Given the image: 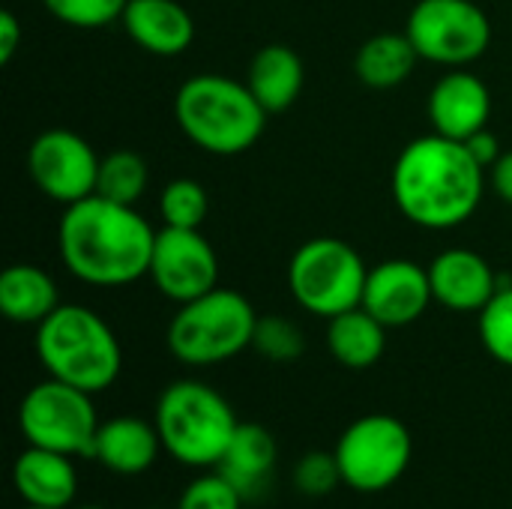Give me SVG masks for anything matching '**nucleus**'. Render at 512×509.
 I'll return each mask as SVG.
<instances>
[{
    "mask_svg": "<svg viewBox=\"0 0 512 509\" xmlns=\"http://www.w3.org/2000/svg\"><path fill=\"white\" fill-rule=\"evenodd\" d=\"M486 168L471 156L465 141L429 132L399 153L390 192L399 213L426 231H453L483 204Z\"/></svg>",
    "mask_w": 512,
    "mask_h": 509,
    "instance_id": "f257e3e1",
    "label": "nucleus"
},
{
    "mask_svg": "<svg viewBox=\"0 0 512 509\" xmlns=\"http://www.w3.org/2000/svg\"><path fill=\"white\" fill-rule=\"evenodd\" d=\"M156 231L129 204L90 195L63 207L57 252L63 267L84 285L123 288L150 273Z\"/></svg>",
    "mask_w": 512,
    "mask_h": 509,
    "instance_id": "f03ea898",
    "label": "nucleus"
},
{
    "mask_svg": "<svg viewBox=\"0 0 512 509\" xmlns=\"http://www.w3.org/2000/svg\"><path fill=\"white\" fill-rule=\"evenodd\" d=\"M174 117L180 132L213 156H240L267 129V111L246 81L219 72H201L183 81L174 96Z\"/></svg>",
    "mask_w": 512,
    "mask_h": 509,
    "instance_id": "7ed1b4c3",
    "label": "nucleus"
},
{
    "mask_svg": "<svg viewBox=\"0 0 512 509\" xmlns=\"http://www.w3.org/2000/svg\"><path fill=\"white\" fill-rule=\"evenodd\" d=\"M33 345L48 378L66 381L93 396L108 390L123 369L120 339L108 321L78 303H60L36 327Z\"/></svg>",
    "mask_w": 512,
    "mask_h": 509,
    "instance_id": "20e7f679",
    "label": "nucleus"
},
{
    "mask_svg": "<svg viewBox=\"0 0 512 509\" xmlns=\"http://www.w3.org/2000/svg\"><path fill=\"white\" fill-rule=\"evenodd\" d=\"M162 450L186 468H219L240 420L228 399L204 381H174L153 411Z\"/></svg>",
    "mask_w": 512,
    "mask_h": 509,
    "instance_id": "39448f33",
    "label": "nucleus"
},
{
    "mask_svg": "<svg viewBox=\"0 0 512 509\" xmlns=\"http://www.w3.org/2000/svg\"><path fill=\"white\" fill-rule=\"evenodd\" d=\"M258 312L234 288H213L183 306L168 324V351L186 366H219L252 348Z\"/></svg>",
    "mask_w": 512,
    "mask_h": 509,
    "instance_id": "423d86ee",
    "label": "nucleus"
},
{
    "mask_svg": "<svg viewBox=\"0 0 512 509\" xmlns=\"http://www.w3.org/2000/svg\"><path fill=\"white\" fill-rule=\"evenodd\" d=\"M366 276L363 255L339 237H312L288 261L291 297L324 321L363 306Z\"/></svg>",
    "mask_w": 512,
    "mask_h": 509,
    "instance_id": "0eeeda50",
    "label": "nucleus"
},
{
    "mask_svg": "<svg viewBox=\"0 0 512 509\" xmlns=\"http://www.w3.org/2000/svg\"><path fill=\"white\" fill-rule=\"evenodd\" d=\"M333 453L348 489L378 495L405 477L414 456V438L399 417L366 414L339 435Z\"/></svg>",
    "mask_w": 512,
    "mask_h": 509,
    "instance_id": "6e6552de",
    "label": "nucleus"
},
{
    "mask_svg": "<svg viewBox=\"0 0 512 509\" xmlns=\"http://www.w3.org/2000/svg\"><path fill=\"white\" fill-rule=\"evenodd\" d=\"M18 429L30 447L66 453L72 459H90L99 429L93 393L57 378H45L24 393L18 405Z\"/></svg>",
    "mask_w": 512,
    "mask_h": 509,
    "instance_id": "1a4fd4ad",
    "label": "nucleus"
},
{
    "mask_svg": "<svg viewBox=\"0 0 512 509\" xmlns=\"http://www.w3.org/2000/svg\"><path fill=\"white\" fill-rule=\"evenodd\" d=\"M405 33L420 60L465 69L489 51L492 24L474 0H417Z\"/></svg>",
    "mask_w": 512,
    "mask_h": 509,
    "instance_id": "9d476101",
    "label": "nucleus"
},
{
    "mask_svg": "<svg viewBox=\"0 0 512 509\" xmlns=\"http://www.w3.org/2000/svg\"><path fill=\"white\" fill-rule=\"evenodd\" d=\"M99 162L90 141L72 129H48L33 138L27 150V171L42 195L69 207L96 195Z\"/></svg>",
    "mask_w": 512,
    "mask_h": 509,
    "instance_id": "9b49d317",
    "label": "nucleus"
},
{
    "mask_svg": "<svg viewBox=\"0 0 512 509\" xmlns=\"http://www.w3.org/2000/svg\"><path fill=\"white\" fill-rule=\"evenodd\" d=\"M147 276L165 300L183 306L219 285V255L201 228L165 225L156 231Z\"/></svg>",
    "mask_w": 512,
    "mask_h": 509,
    "instance_id": "f8f14e48",
    "label": "nucleus"
},
{
    "mask_svg": "<svg viewBox=\"0 0 512 509\" xmlns=\"http://www.w3.org/2000/svg\"><path fill=\"white\" fill-rule=\"evenodd\" d=\"M432 303L435 297L429 267L408 258H390L369 267L363 309L372 312L387 330L420 321Z\"/></svg>",
    "mask_w": 512,
    "mask_h": 509,
    "instance_id": "ddd939ff",
    "label": "nucleus"
},
{
    "mask_svg": "<svg viewBox=\"0 0 512 509\" xmlns=\"http://www.w3.org/2000/svg\"><path fill=\"white\" fill-rule=\"evenodd\" d=\"M426 111L438 135L468 141L471 135L486 129L492 117V93L480 75L468 72V66L450 69L429 90Z\"/></svg>",
    "mask_w": 512,
    "mask_h": 509,
    "instance_id": "4468645a",
    "label": "nucleus"
},
{
    "mask_svg": "<svg viewBox=\"0 0 512 509\" xmlns=\"http://www.w3.org/2000/svg\"><path fill=\"white\" fill-rule=\"evenodd\" d=\"M432 297L450 312H483V306L501 288L492 264L474 249H444L429 264Z\"/></svg>",
    "mask_w": 512,
    "mask_h": 509,
    "instance_id": "2eb2a0df",
    "label": "nucleus"
},
{
    "mask_svg": "<svg viewBox=\"0 0 512 509\" xmlns=\"http://www.w3.org/2000/svg\"><path fill=\"white\" fill-rule=\"evenodd\" d=\"M159 453L162 438L156 432V423L123 414L99 423L90 459H96L105 471L117 477H141L156 465Z\"/></svg>",
    "mask_w": 512,
    "mask_h": 509,
    "instance_id": "dca6fc26",
    "label": "nucleus"
},
{
    "mask_svg": "<svg viewBox=\"0 0 512 509\" xmlns=\"http://www.w3.org/2000/svg\"><path fill=\"white\" fill-rule=\"evenodd\" d=\"M120 24L138 48L156 57H177L195 42V18L180 0H129Z\"/></svg>",
    "mask_w": 512,
    "mask_h": 509,
    "instance_id": "f3484780",
    "label": "nucleus"
},
{
    "mask_svg": "<svg viewBox=\"0 0 512 509\" xmlns=\"http://www.w3.org/2000/svg\"><path fill=\"white\" fill-rule=\"evenodd\" d=\"M12 486L30 507L69 509L78 495L75 459L27 444V450L12 465Z\"/></svg>",
    "mask_w": 512,
    "mask_h": 509,
    "instance_id": "a211bd4d",
    "label": "nucleus"
},
{
    "mask_svg": "<svg viewBox=\"0 0 512 509\" xmlns=\"http://www.w3.org/2000/svg\"><path fill=\"white\" fill-rule=\"evenodd\" d=\"M303 81H306V69L291 45L282 42L264 45L249 60L246 87L252 90V96L261 102L267 114L288 111L303 93Z\"/></svg>",
    "mask_w": 512,
    "mask_h": 509,
    "instance_id": "6ab92c4d",
    "label": "nucleus"
},
{
    "mask_svg": "<svg viewBox=\"0 0 512 509\" xmlns=\"http://www.w3.org/2000/svg\"><path fill=\"white\" fill-rule=\"evenodd\" d=\"M276 459L279 450L273 435L261 423H240L216 471H222L249 501L267 492L276 471Z\"/></svg>",
    "mask_w": 512,
    "mask_h": 509,
    "instance_id": "aec40b11",
    "label": "nucleus"
},
{
    "mask_svg": "<svg viewBox=\"0 0 512 509\" xmlns=\"http://www.w3.org/2000/svg\"><path fill=\"white\" fill-rule=\"evenodd\" d=\"M60 306L57 282L36 264H12L0 273V312L12 324L39 327Z\"/></svg>",
    "mask_w": 512,
    "mask_h": 509,
    "instance_id": "412c9836",
    "label": "nucleus"
},
{
    "mask_svg": "<svg viewBox=\"0 0 512 509\" xmlns=\"http://www.w3.org/2000/svg\"><path fill=\"white\" fill-rule=\"evenodd\" d=\"M327 351L345 369H372L387 351V327L363 306L327 321Z\"/></svg>",
    "mask_w": 512,
    "mask_h": 509,
    "instance_id": "4be33fe9",
    "label": "nucleus"
},
{
    "mask_svg": "<svg viewBox=\"0 0 512 509\" xmlns=\"http://www.w3.org/2000/svg\"><path fill=\"white\" fill-rule=\"evenodd\" d=\"M417 60L420 54L411 45L408 33H375L360 45L354 57V72L372 90H393L411 78Z\"/></svg>",
    "mask_w": 512,
    "mask_h": 509,
    "instance_id": "5701e85b",
    "label": "nucleus"
},
{
    "mask_svg": "<svg viewBox=\"0 0 512 509\" xmlns=\"http://www.w3.org/2000/svg\"><path fill=\"white\" fill-rule=\"evenodd\" d=\"M150 183V168L147 159L135 150H111L99 162V180H96V195L129 204L135 207L141 195L147 192Z\"/></svg>",
    "mask_w": 512,
    "mask_h": 509,
    "instance_id": "b1692460",
    "label": "nucleus"
},
{
    "mask_svg": "<svg viewBox=\"0 0 512 509\" xmlns=\"http://www.w3.org/2000/svg\"><path fill=\"white\" fill-rule=\"evenodd\" d=\"M207 213H210V198L198 180L177 177L159 192V216L171 228H201Z\"/></svg>",
    "mask_w": 512,
    "mask_h": 509,
    "instance_id": "393cba45",
    "label": "nucleus"
},
{
    "mask_svg": "<svg viewBox=\"0 0 512 509\" xmlns=\"http://www.w3.org/2000/svg\"><path fill=\"white\" fill-rule=\"evenodd\" d=\"M480 342L498 363L512 369V285H501L480 312Z\"/></svg>",
    "mask_w": 512,
    "mask_h": 509,
    "instance_id": "a878e982",
    "label": "nucleus"
},
{
    "mask_svg": "<svg viewBox=\"0 0 512 509\" xmlns=\"http://www.w3.org/2000/svg\"><path fill=\"white\" fill-rule=\"evenodd\" d=\"M252 348L273 363H294L306 351V336L294 321L282 315H258Z\"/></svg>",
    "mask_w": 512,
    "mask_h": 509,
    "instance_id": "bb28decb",
    "label": "nucleus"
},
{
    "mask_svg": "<svg viewBox=\"0 0 512 509\" xmlns=\"http://www.w3.org/2000/svg\"><path fill=\"white\" fill-rule=\"evenodd\" d=\"M129 0H42V6L63 24L93 30L108 27L123 18Z\"/></svg>",
    "mask_w": 512,
    "mask_h": 509,
    "instance_id": "cd10ccee",
    "label": "nucleus"
},
{
    "mask_svg": "<svg viewBox=\"0 0 512 509\" xmlns=\"http://www.w3.org/2000/svg\"><path fill=\"white\" fill-rule=\"evenodd\" d=\"M294 489L303 495V498H327L336 492V486H345L342 483V471H339V462H336V453H306L297 465H294Z\"/></svg>",
    "mask_w": 512,
    "mask_h": 509,
    "instance_id": "c85d7f7f",
    "label": "nucleus"
},
{
    "mask_svg": "<svg viewBox=\"0 0 512 509\" xmlns=\"http://www.w3.org/2000/svg\"><path fill=\"white\" fill-rule=\"evenodd\" d=\"M243 504L246 498L237 492V486L222 471H210L183 489L177 509H243Z\"/></svg>",
    "mask_w": 512,
    "mask_h": 509,
    "instance_id": "c756f323",
    "label": "nucleus"
},
{
    "mask_svg": "<svg viewBox=\"0 0 512 509\" xmlns=\"http://www.w3.org/2000/svg\"><path fill=\"white\" fill-rule=\"evenodd\" d=\"M465 147L471 150V156H474L486 171H489V168L501 159V153H504V150H501V141L495 138V132H489V126L480 129L477 135H471V138L465 141Z\"/></svg>",
    "mask_w": 512,
    "mask_h": 509,
    "instance_id": "7c9ffc66",
    "label": "nucleus"
},
{
    "mask_svg": "<svg viewBox=\"0 0 512 509\" xmlns=\"http://www.w3.org/2000/svg\"><path fill=\"white\" fill-rule=\"evenodd\" d=\"M21 21L15 18V12H0V63L6 66L12 57H15V51H18V45H21Z\"/></svg>",
    "mask_w": 512,
    "mask_h": 509,
    "instance_id": "2f4dec72",
    "label": "nucleus"
},
{
    "mask_svg": "<svg viewBox=\"0 0 512 509\" xmlns=\"http://www.w3.org/2000/svg\"><path fill=\"white\" fill-rule=\"evenodd\" d=\"M486 174H489V186H492V192H495L501 201L512 204V150H504V153H501V159H498Z\"/></svg>",
    "mask_w": 512,
    "mask_h": 509,
    "instance_id": "473e14b6",
    "label": "nucleus"
},
{
    "mask_svg": "<svg viewBox=\"0 0 512 509\" xmlns=\"http://www.w3.org/2000/svg\"><path fill=\"white\" fill-rule=\"evenodd\" d=\"M69 509H102V507H96V504H81V507H69Z\"/></svg>",
    "mask_w": 512,
    "mask_h": 509,
    "instance_id": "72a5a7b5",
    "label": "nucleus"
},
{
    "mask_svg": "<svg viewBox=\"0 0 512 509\" xmlns=\"http://www.w3.org/2000/svg\"><path fill=\"white\" fill-rule=\"evenodd\" d=\"M21 509H51V507H30V504H24Z\"/></svg>",
    "mask_w": 512,
    "mask_h": 509,
    "instance_id": "f704fd0d",
    "label": "nucleus"
},
{
    "mask_svg": "<svg viewBox=\"0 0 512 509\" xmlns=\"http://www.w3.org/2000/svg\"><path fill=\"white\" fill-rule=\"evenodd\" d=\"M153 509H159V507H153Z\"/></svg>",
    "mask_w": 512,
    "mask_h": 509,
    "instance_id": "c9c22d12",
    "label": "nucleus"
}]
</instances>
